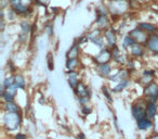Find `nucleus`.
Here are the masks:
<instances>
[{
	"instance_id": "obj_39",
	"label": "nucleus",
	"mask_w": 158,
	"mask_h": 139,
	"mask_svg": "<svg viewBox=\"0 0 158 139\" xmlns=\"http://www.w3.org/2000/svg\"><path fill=\"white\" fill-rule=\"evenodd\" d=\"M14 139H28V137L25 134H22V132H19L14 136Z\"/></svg>"
},
{
	"instance_id": "obj_12",
	"label": "nucleus",
	"mask_w": 158,
	"mask_h": 139,
	"mask_svg": "<svg viewBox=\"0 0 158 139\" xmlns=\"http://www.w3.org/2000/svg\"><path fill=\"white\" fill-rule=\"evenodd\" d=\"M98 74L101 75L102 77H110V73H112V65L110 63H102V64H97L95 66Z\"/></svg>"
},
{
	"instance_id": "obj_30",
	"label": "nucleus",
	"mask_w": 158,
	"mask_h": 139,
	"mask_svg": "<svg viewBox=\"0 0 158 139\" xmlns=\"http://www.w3.org/2000/svg\"><path fill=\"white\" fill-rule=\"evenodd\" d=\"M110 50H112V55H113V60H115L116 58H118L119 55L121 54L120 50H119V47L117 46H114L113 48H110Z\"/></svg>"
},
{
	"instance_id": "obj_40",
	"label": "nucleus",
	"mask_w": 158,
	"mask_h": 139,
	"mask_svg": "<svg viewBox=\"0 0 158 139\" xmlns=\"http://www.w3.org/2000/svg\"><path fill=\"white\" fill-rule=\"evenodd\" d=\"M133 1L135 3H139V5H140V3H147L148 1H151V0H133Z\"/></svg>"
},
{
	"instance_id": "obj_2",
	"label": "nucleus",
	"mask_w": 158,
	"mask_h": 139,
	"mask_svg": "<svg viewBox=\"0 0 158 139\" xmlns=\"http://www.w3.org/2000/svg\"><path fill=\"white\" fill-rule=\"evenodd\" d=\"M3 126L9 132H14L19 129L22 124V115L21 113L15 112H6L3 114Z\"/></svg>"
},
{
	"instance_id": "obj_16",
	"label": "nucleus",
	"mask_w": 158,
	"mask_h": 139,
	"mask_svg": "<svg viewBox=\"0 0 158 139\" xmlns=\"http://www.w3.org/2000/svg\"><path fill=\"white\" fill-rule=\"evenodd\" d=\"M136 126H138V128L140 130L145 132V130H148L154 127V122L151 119H148V117H144V119L136 122Z\"/></svg>"
},
{
	"instance_id": "obj_44",
	"label": "nucleus",
	"mask_w": 158,
	"mask_h": 139,
	"mask_svg": "<svg viewBox=\"0 0 158 139\" xmlns=\"http://www.w3.org/2000/svg\"><path fill=\"white\" fill-rule=\"evenodd\" d=\"M156 112H157V115H158V103H157V108H156Z\"/></svg>"
},
{
	"instance_id": "obj_3",
	"label": "nucleus",
	"mask_w": 158,
	"mask_h": 139,
	"mask_svg": "<svg viewBox=\"0 0 158 139\" xmlns=\"http://www.w3.org/2000/svg\"><path fill=\"white\" fill-rule=\"evenodd\" d=\"M147 103H148V100L145 98V99H142L140 101H138L136 103H134L132 106V116L135 119L136 122L140 121V119L146 117V106Z\"/></svg>"
},
{
	"instance_id": "obj_28",
	"label": "nucleus",
	"mask_w": 158,
	"mask_h": 139,
	"mask_svg": "<svg viewBox=\"0 0 158 139\" xmlns=\"http://www.w3.org/2000/svg\"><path fill=\"white\" fill-rule=\"evenodd\" d=\"M14 84V75H10V76H7V77L5 78V80H3L2 83V86L5 87V88H7V87L11 86V85Z\"/></svg>"
},
{
	"instance_id": "obj_9",
	"label": "nucleus",
	"mask_w": 158,
	"mask_h": 139,
	"mask_svg": "<svg viewBox=\"0 0 158 139\" xmlns=\"http://www.w3.org/2000/svg\"><path fill=\"white\" fill-rule=\"evenodd\" d=\"M104 38H105L106 42H107V46L110 47V48H113V47L117 45L116 32H115L114 28H112V27H110V28L104 31Z\"/></svg>"
},
{
	"instance_id": "obj_32",
	"label": "nucleus",
	"mask_w": 158,
	"mask_h": 139,
	"mask_svg": "<svg viewBox=\"0 0 158 139\" xmlns=\"http://www.w3.org/2000/svg\"><path fill=\"white\" fill-rule=\"evenodd\" d=\"M102 91H103V93H104V96H105L106 99H107L110 102H113V98H112V96H110V90H108L107 86H103Z\"/></svg>"
},
{
	"instance_id": "obj_11",
	"label": "nucleus",
	"mask_w": 158,
	"mask_h": 139,
	"mask_svg": "<svg viewBox=\"0 0 158 139\" xmlns=\"http://www.w3.org/2000/svg\"><path fill=\"white\" fill-rule=\"evenodd\" d=\"M66 77H67V82L73 90H74V89L78 86L79 83H80L78 71H67L66 72Z\"/></svg>"
},
{
	"instance_id": "obj_23",
	"label": "nucleus",
	"mask_w": 158,
	"mask_h": 139,
	"mask_svg": "<svg viewBox=\"0 0 158 139\" xmlns=\"http://www.w3.org/2000/svg\"><path fill=\"white\" fill-rule=\"evenodd\" d=\"M87 36H88V38H89V40L90 41H95L97 39H99V38H101L102 36V29H100V28H95V29H93L92 32H90V33H88L87 34Z\"/></svg>"
},
{
	"instance_id": "obj_29",
	"label": "nucleus",
	"mask_w": 158,
	"mask_h": 139,
	"mask_svg": "<svg viewBox=\"0 0 158 139\" xmlns=\"http://www.w3.org/2000/svg\"><path fill=\"white\" fill-rule=\"evenodd\" d=\"M128 60H129V59H127V57H126L125 54H120L118 58H116L114 61H116L119 65H125V64L128 63Z\"/></svg>"
},
{
	"instance_id": "obj_25",
	"label": "nucleus",
	"mask_w": 158,
	"mask_h": 139,
	"mask_svg": "<svg viewBox=\"0 0 158 139\" xmlns=\"http://www.w3.org/2000/svg\"><path fill=\"white\" fill-rule=\"evenodd\" d=\"M135 40L133 39V38L131 37V36L128 34V35H126L125 37H123V49H129L131 46H133L134 44H135Z\"/></svg>"
},
{
	"instance_id": "obj_37",
	"label": "nucleus",
	"mask_w": 158,
	"mask_h": 139,
	"mask_svg": "<svg viewBox=\"0 0 158 139\" xmlns=\"http://www.w3.org/2000/svg\"><path fill=\"white\" fill-rule=\"evenodd\" d=\"M44 28H46V31L48 32V35L49 36H51L53 34V27H52V25H51V24H47Z\"/></svg>"
},
{
	"instance_id": "obj_7",
	"label": "nucleus",
	"mask_w": 158,
	"mask_h": 139,
	"mask_svg": "<svg viewBox=\"0 0 158 139\" xmlns=\"http://www.w3.org/2000/svg\"><path fill=\"white\" fill-rule=\"evenodd\" d=\"M146 50H148L149 52L154 53V54H158V35L156 33L151 34L147 39L146 44Z\"/></svg>"
},
{
	"instance_id": "obj_38",
	"label": "nucleus",
	"mask_w": 158,
	"mask_h": 139,
	"mask_svg": "<svg viewBox=\"0 0 158 139\" xmlns=\"http://www.w3.org/2000/svg\"><path fill=\"white\" fill-rule=\"evenodd\" d=\"M154 130H155V132H158V115H156L155 117H154Z\"/></svg>"
},
{
	"instance_id": "obj_5",
	"label": "nucleus",
	"mask_w": 158,
	"mask_h": 139,
	"mask_svg": "<svg viewBox=\"0 0 158 139\" xmlns=\"http://www.w3.org/2000/svg\"><path fill=\"white\" fill-rule=\"evenodd\" d=\"M129 35L135 40L138 44H142V45H145L149 37V34H147L146 32H144L142 28H140L139 26H136L135 28L131 29L129 32Z\"/></svg>"
},
{
	"instance_id": "obj_26",
	"label": "nucleus",
	"mask_w": 158,
	"mask_h": 139,
	"mask_svg": "<svg viewBox=\"0 0 158 139\" xmlns=\"http://www.w3.org/2000/svg\"><path fill=\"white\" fill-rule=\"evenodd\" d=\"M31 29V25L28 21L24 20L21 23V34H23V35H28Z\"/></svg>"
},
{
	"instance_id": "obj_13",
	"label": "nucleus",
	"mask_w": 158,
	"mask_h": 139,
	"mask_svg": "<svg viewBox=\"0 0 158 139\" xmlns=\"http://www.w3.org/2000/svg\"><path fill=\"white\" fill-rule=\"evenodd\" d=\"M75 93L77 97H90L91 98V89L88 86L84 84L82 82H80L78 84V86L74 89Z\"/></svg>"
},
{
	"instance_id": "obj_31",
	"label": "nucleus",
	"mask_w": 158,
	"mask_h": 139,
	"mask_svg": "<svg viewBox=\"0 0 158 139\" xmlns=\"http://www.w3.org/2000/svg\"><path fill=\"white\" fill-rule=\"evenodd\" d=\"M1 98H2L3 101H5V102L14 101V98H15V96H13V95H11V93H7V91H5V93H3V95L1 96Z\"/></svg>"
},
{
	"instance_id": "obj_1",
	"label": "nucleus",
	"mask_w": 158,
	"mask_h": 139,
	"mask_svg": "<svg viewBox=\"0 0 158 139\" xmlns=\"http://www.w3.org/2000/svg\"><path fill=\"white\" fill-rule=\"evenodd\" d=\"M107 7L110 15L117 18L123 15L131 9V0H110Z\"/></svg>"
},
{
	"instance_id": "obj_41",
	"label": "nucleus",
	"mask_w": 158,
	"mask_h": 139,
	"mask_svg": "<svg viewBox=\"0 0 158 139\" xmlns=\"http://www.w3.org/2000/svg\"><path fill=\"white\" fill-rule=\"evenodd\" d=\"M77 139H86V136H85L82 132H79V134L77 135Z\"/></svg>"
},
{
	"instance_id": "obj_24",
	"label": "nucleus",
	"mask_w": 158,
	"mask_h": 139,
	"mask_svg": "<svg viewBox=\"0 0 158 139\" xmlns=\"http://www.w3.org/2000/svg\"><path fill=\"white\" fill-rule=\"evenodd\" d=\"M130 84V80L129 78H126V80H123L121 82H119V84L117 85L116 87H115L114 89H113V93H120V91H123V89H126L128 86H129Z\"/></svg>"
},
{
	"instance_id": "obj_8",
	"label": "nucleus",
	"mask_w": 158,
	"mask_h": 139,
	"mask_svg": "<svg viewBox=\"0 0 158 139\" xmlns=\"http://www.w3.org/2000/svg\"><path fill=\"white\" fill-rule=\"evenodd\" d=\"M128 50H129V53H130V55H131V57H133V58H142L143 55L145 54L146 47H145V45L135 42V44H134L133 46L130 47Z\"/></svg>"
},
{
	"instance_id": "obj_19",
	"label": "nucleus",
	"mask_w": 158,
	"mask_h": 139,
	"mask_svg": "<svg viewBox=\"0 0 158 139\" xmlns=\"http://www.w3.org/2000/svg\"><path fill=\"white\" fill-rule=\"evenodd\" d=\"M156 108H157V102L148 101L147 106H146V117H148V119H154V117L157 115Z\"/></svg>"
},
{
	"instance_id": "obj_6",
	"label": "nucleus",
	"mask_w": 158,
	"mask_h": 139,
	"mask_svg": "<svg viewBox=\"0 0 158 139\" xmlns=\"http://www.w3.org/2000/svg\"><path fill=\"white\" fill-rule=\"evenodd\" d=\"M112 59H113L112 50H110V47H106V48L101 49L99 54L93 58V61H94L95 64H102V63H110Z\"/></svg>"
},
{
	"instance_id": "obj_27",
	"label": "nucleus",
	"mask_w": 158,
	"mask_h": 139,
	"mask_svg": "<svg viewBox=\"0 0 158 139\" xmlns=\"http://www.w3.org/2000/svg\"><path fill=\"white\" fill-rule=\"evenodd\" d=\"M95 12H97V14H101V15H108L110 10H108L107 6H104L103 3H101V5H99L97 7Z\"/></svg>"
},
{
	"instance_id": "obj_14",
	"label": "nucleus",
	"mask_w": 158,
	"mask_h": 139,
	"mask_svg": "<svg viewBox=\"0 0 158 139\" xmlns=\"http://www.w3.org/2000/svg\"><path fill=\"white\" fill-rule=\"evenodd\" d=\"M129 74H130L129 68H127V70H126V68H120V70H118V72H117L116 74L110 76V80H113V82L119 80V82H121L123 80L129 78Z\"/></svg>"
},
{
	"instance_id": "obj_33",
	"label": "nucleus",
	"mask_w": 158,
	"mask_h": 139,
	"mask_svg": "<svg viewBox=\"0 0 158 139\" xmlns=\"http://www.w3.org/2000/svg\"><path fill=\"white\" fill-rule=\"evenodd\" d=\"M92 112V109L89 106V104H85V106H81V113L84 115H88Z\"/></svg>"
},
{
	"instance_id": "obj_34",
	"label": "nucleus",
	"mask_w": 158,
	"mask_h": 139,
	"mask_svg": "<svg viewBox=\"0 0 158 139\" xmlns=\"http://www.w3.org/2000/svg\"><path fill=\"white\" fill-rule=\"evenodd\" d=\"M78 102L80 106L89 104V102H90V97H78Z\"/></svg>"
},
{
	"instance_id": "obj_43",
	"label": "nucleus",
	"mask_w": 158,
	"mask_h": 139,
	"mask_svg": "<svg viewBox=\"0 0 158 139\" xmlns=\"http://www.w3.org/2000/svg\"><path fill=\"white\" fill-rule=\"evenodd\" d=\"M155 33L158 35V26H156V31H155Z\"/></svg>"
},
{
	"instance_id": "obj_17",
	"label": "nucleus",
	"mask_w": 158,
	"mask_h": 139,
	"mask_svg": "<svg viewBox=\"0 0 158 139\" xmlns=\"http://www.w3.org/2000/svg\"><path fill=\"white\" fill-rule=\"evenodd\" d=\"M66 70L67 71H77L80 65V60L78 58H72L66 60Z\"/></svg>"
},
{
	"instance_id": "obj_4",
	"label": "nucleus",
	"mask_w": 158,
	"mask_h": 139,
	"mask_svg": "<svg viewBox=\"0 0 158 139\" xmlns=\"http://www.w3.org/2000/svg\"><path fill=\"white\" fill-rule=\"evenodd\" d=\"M144 97L148 101L158 102V84L156 82H152L148 85L144 86Z\"/></svg>"
},
{
	"instance_id": "obj_18",
	"label": "nucleus",
	"mask_w": 158,
	"mask_h": 139,
	"mask_svg": "<svg viewBox=\"0 0 158 139\" xmlns=\"http://www.w3.org/2000/svg\"><path fill=\"white\" fill-rule=\"evenodd\" d=\"M79 54H80V45L77 42V44H74L69 48V50H68L67 53H66V58H67V59L79 58Z\"/></svg>"
},
{
	"instance_id": "obj_36",
	"label": "nucleus",
	"mask_w": 158,
	"mask_h": 139,
	"mask_svg": "<svg viewBox=\"0 0 158 139\" xmlns=\"http://www.w3.org/2000/svg\"><path fill=\"white\" fill-rule=\"evenodd\" d=\"M48 67L50 71L53 70V57H52V54H50V53L48 54Z\"/></svg>"
},
{
	"instance_id": "obj_10",
	"label": "nucleus",
	"mask_w": 158,
	"mask_h": 139,
	"mask_svg": "<svg viewBox=\"0 0 158 139\" xmlns=\"http://www.w3.org/2000/svg\"><path fill=\"white\" fill-rule=\"evenodd\" d=\"M95 24L97 27L102 31L110 28V20L108 15H101V14H97V19H95Z\"/></svg>"
},
{
	"instance_id": "obj_22",
	"label": "nucleus",
	"mask_w": 158,
	"mask_h": 139,
	"mask_svg": "<svg viewBox=\"0 0 158 139\" xmlns=\"http://www.w3.org/2000/svg\"><path fill=\"white\" fill-rule=\"evenodd\" d=\"M14 84L19 87V89H25L26 80H25L24 76L21 74H14Z\"/></svg>"
},
{
	"instance_id": "obj_21",
	"label": "nucleus",
	"mask_w": 158,
	"mask_h": 139,
	"mask_svg": "<svg viewBox=\"0 0 158 139\" xmlns=\"http://www.w3.org/2000/svg\"><path fill=\"white\" fill-rule=\"evenodd\" d=\"M138 26L140 28H142L144 32H146L147 34H154L156 31V25L153 24V23H149V22H140L138 24Z\"/></svg>"
},
{
	"instance_id": "obj_35",
	"label": "nucleus",
	"mask_w": 158,
	"mask_h": 139,
	"mask_svg": "<svg viewBox=\"0 0 158 139\" xmlns=\"http://www.w3.org/2000/svg\"><path fill=\"white\" fill-rule=\"evenodd\" d=\"M8 3H9L10 8H14L19 5H22L23 0H8Z\"/></svg>"
},
{
	"instance_id": "obj_42",
	"label": "nucleus",
	"mask_w": 158,
	"mask_h": 139,
	"mask_svg": "<svg viewBox=\"0 0 158 139\" xmlns=\"http://www.w3.org/2000/svg\"><path fill=\"white\" fill-rule=\"evenodd\" d=\"M148 139H158V132H155L154 135H152Z\"/></svg>"
},
{
	"instance_id": "obj_15",
	"label": "nucleus",
	"mask_w": 158,
	"mask_h": 139,
	"mask_svg": "<svg viewBox=\"0 0 158 139\" xmlns=\"http://www.w3.org/2000/svg\"><path fill=\"white\" fill-rule=\"evenodd\" d=\"M155 74H156V71H154V70H145V71L143 72V75H142V77H141L140 82L142 83L144 86H146L149 83L154 82V76H155Z\"/></svg>"
},
{
	"instance_id": "obj_20",
	"label": "nucleus",
	"mask_w": 158,
	"mask_h": 139,
	"mask_svg": "<svg viewBox=\"0 0 158 139\" xmlns=\"http://www.w3.org/2000/svg\"><path fill=\"white\" fill-rule=\"evenodd\" d=\"M3 110H5L6 112L21 113V108L19 106V104H16L14 101H8V102H5V104H3Z\"/></svg>"
}]
</instances>
